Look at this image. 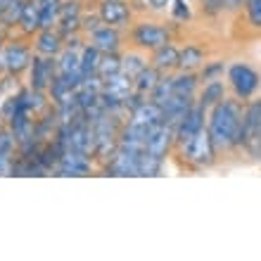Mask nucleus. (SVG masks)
Returning a JSON list of instances; mask_svg holds the SVG:
<instances>
[{"instance_id":"nucleus-1","label":"nucleus","mask_w":261,"mask_h":261,"mask_svg":"<svg viewBox=\"0 0 261 261\" xmlns=\"http://www.w3.org/2000/svg\"><path fill=\"white\" fill-rule=\"evenodd\" d=\"M209 136H212L216 150L228 152L240 147L242 136V107L238 100H221L209 112Z\"/></svg>"},{"instance_id":"nucleus-2","label":"nucleus","mask_w":261,"mask_h":261,"mask_svg":"<svg viewBox=\"0 0 261 261\" xmlns=\"http://www.w3.org/2000/svg\"><path fill=\"white\" fill-rule=\"evenodd\" d=\"M180 152H183V159L190 166L204 169V166H212L216 162V152L219 150H216V145L209 136V128H199L186 145H180Z\"/></svg>"},{"instance_id":"nucleus-3","label":"nucleus","mask_w":261,"mask_h":261,"mask_svg":"<svg viewBox=\"0 0 261 261\" xmlns=\"http://www.w3.org/2000/svg\"><path fill=\"white\" fill-rule=\"evenodd\" d=\"M240 147H245L249 152V157L261 159V100L249 102L242 110Z\"/></svg>"},{"instance_id":"nucleus-4","label":"nucleus","mask_w":261,"mask_h":261,"mask_svg":"<svg viewBox=\"0 0 261 261\" xmlns=\"http://www.w3.org/2000/svg\"><path fill=\"white\" fill-rule=\"evenodd\" d=\"M130 41H133V45H136L138 50H152V53H154L157 48L171 43V34H169V29L162 27V24L140 21V24H136V29H133Z\"/></svg>"},{"instance_id":"nucleus-5","label":"nucleus","mask_w":261,"mask_h":261,"mask_svg":"<svg viewBox=\"0 0 261 261\" xmlns=\"http://www.w3.org/2000/svg\"><path fill=\"white\" fill-rule=\"evenodd\" d=\"M57 76V62L53 57L38 55L31 60V67H29V88L34 93H45L50 88V83L55 81Z\"/></svg>"},{"instance_id":"nucleus-6","label":"nucleus","mask_w":261,"mask_h":261,"mask_svg":"<svg viewBox=\"0 0 261 261\" xmlns=\"http://www.w3.org/2000/svg\"><path fill=\"white\" fill-rule=\"evenodd\" d=\"M228 81L233 86L238 100H249L259 88V74L249 64H233L228 69Z\"/></svg>"},{"instance_id":"nucleus-7","label":"nucleus","mask_w":261,"mask_h":261,"mask_svg":"<svg viewBox=\"0 0 261 261\" xmlns=\"http://www.w3.org/2000/svg\"><path fill=\"white\" fill-rule=\"evenodd\" d=\"M3 60H5V71L10 76H19L21 71H27L31 67V48H29L27 43H7L3 45Z\"/></svg>"},{"instance_id":"nucleus-8","label":"nucleus","mask_w":261,"mask_h":261,"mask_svg":"<svg viewBox=\"0 0 261 261\" xmlns=\"http://www.w3.org/2000/svg\"><path fill=\"white\" fill-rule=\"evenodd\" d=\"M204 114H206V110L199 102H195L193 107L188 110V114L180 119V124L176 126V145H178V147L186 145L199 128H204Z\"/></svg>"},{"instance_id":"nucleus-9","label":"nucleus","mask_w":261,"mask_h":261,"mask_svg":"<svg viewBox=\"0 0 261 261\" xmlns=\"http://www.w3.org/2000/svg\"><path fill=\"white\" fill-rule=\"evenodd\" d=\"M81 24H83V14H81L79 0H67V3H62L60 19H57V31L62 34V38H71L76 31H81Z\"/></svg>"},{"instance_id":"nucleus-10","label":"nucleus","mask_w":261,"mask_h":261,"mask_svg":"<svg viewBox=\"0 0 261 261\" xmlns=\"http://www.w3.org/2000/svg\"><path fill=\"white\" fill-rule=\"evenodd\" d=\"M57 173H62V176H86V173H90L88 154L76 150H64L60 162H57Z\"/></svg>"},{"instance_id":"nucleus-11","label":"nucleus","mask_w":261,"mask_h":261,"mask_svg":"<svg viewBox=\"0 0 261 261\" xmlns=\"http://www.w3.org/2000/svg\"><path fill=\"white\" fill-rule=\"evenodd\" d=\"M97 14H100L102 24H110V27H117V29L126 27L130 21V10L124 0H102Z\"/></svg>"},{"instance_id":"nucleus-12","label":"nucleus","mask_w":261,"mask_h":261,"mask_svg":"<svg viewBox=\"0 0 261 261\" xmlns=\"http://www.w3.org/2000/svg\"><path fill=\"white\" fill-rule=\"evenodd\" d=\"M119 43H121V36L117 27H110V24H102L90 34V45H95L100 53H117Z\"/></svg>"},{"instance_id":"nucleus-13","label":"nucleus","mask_w":261,"mask_h":261,"mask_svg":"<svg viewBox=\"0 0 261 261\" xmlns=\"http://www.w3.org/2000/svg\"><path fill=\"white\" fill-rule=\"evenodd\" d=\"M36 53L45 57H55L62 53V34L55 29H41L36 36Z\"/></svg>"},{"instance_id":"nucleus-14","label":"nucleus","mask_w":261,"mask_h":261,"mask_svg":"<svg viewBox=\"0 0 261 261\" xmlns=\"http://www.w3.org/2000/svg\"><path fill=\"white\" fill-rule=\"evenodd\" d=\"M159 81H162V71H159L157 67H145L143 71L133 79V93L140 97H150Z\"/></svg>"},{"instance_id":"nucleus-15","label":"nucleus","mask_w":261,"mask_h":261,"mask_svg":"<svg viewBox=\"0 0 261 261\" xmlns=\"http://www.w3.org/2000/svg\"><path fill=\"white\" fill-rule=\"evenodd\" d=\"M178 60H180V50L171 43H166L162 48H157L152 53V67H157L159 71H171L178 69Z\"/></svg>"},{"instance_id":"nucleus-16","label":"nucleus","mask_w":261,"mask_h":261,"mask_svg":"<svg viewBox=\"0 0 261 261\" xmlns=\"http://www.w3.org/2000/svg\"><path fill=\"white\" fill-rule=\"evenodd\" d=\"M19 27L24 34H38L41 31V0H27Z\"/></svg>"},{"instance_id":"nucleus-17","label":"nucleus","mask_w":261,"mask_h":261,"mask_svg":"<svg viewBox=\"0 0 261 261\" xmlns=\"http://www.w3.org/2000/svg\"><path fill=\"white\" fill-rule=\"evenodd\" d=\"M226 97V88H223V81L216 79V81H206L202 93H199V100L197 102L204 107V110H212L214 105H219L221 100Z\"/></svg>"},{"instance_id":"nucleus-18","label":"nucleus","mask_w":261,"mask_h":261,"mask_svg":"<svg viewBox=\"0 0 261 261\" xmlns=\"http://www.w3.org/2000/svg\"><path fill=\"white\" fill-rule=\"evenodd\" d=\"M14 169V138L3 133L0 136V176L12 173Z\"/></svg>"},{"instance_id":"nucleus-19","label":"nucleus","mask_w":261,"mask_h":261,"mask_svg":"<svg viewBox=\"0 0 261 261\" xmlns=\"http://www.w3.org/2000/svg\"><path fill=\"white\" fill-rule=\"evenodd\" d=\"M199 79L195 76V71H180L178 76H173V95L183 97H195Z\"/></svg>"},{"instance_id":"nucleus-20","label":"nucleus","mask_w":261,"mask_h":261,"mask_svg":"<svg viewBox=\"0 0 261 261\" xmlns=\"http://www.w3.org/2000/svg\"><path fill=\"white\" fill-rule=\"evenodd\" d=\"M204 64V50L197 45H188L180 50V60H178V69L180 71H195Z\"/></svg>"},{"instance_id":"nucleus-21","label":"nucleus","mask_w":261,"mask_h":261,"mask_svg":"<svg viewBox=\"0 0 261 261\" xmlns=\"http://www.w3.org/2000/svg\"><path fill=\"white\" fill-rule=\"evenodd\" d=\"M100 60H102V53H100L95 45H86V48L81 50V71H83V79L97 76Z\"/></svg>"},{"instance_id":"nucleus-22","label":"nucleus","mask_w":261,"mask_h":261,"mask_svg":"<svg viewBox=\"0 0 261 261\" xmlns=\"http://www.w3.org/2000/svg\"><path fill=\"white\" fill-rule=\"evenodd\" d=\"M121 71V57L117 53H102V60H100V67H97V76L100 81H107L112 76H117Z\"/></svg>"},{"instance_id":"nucleus-23","label":"nucleus","mask_w":261,"mask_h":261,"mask_svg":"<svg viewBox=\"0 0 261 261\" xmlns=\"http://www.w3.org/2000/svg\"><path fill=\"white\" fill-rule=\"evenodd\" d=\"M145 67H147V62H145V57L138 55V53H128V55L121 57V71H124L128 79H136Z\"/></svg>"},{"instance_id":"nucleus-24","label":"nucleus","mask_w":261,"mask_h":261,"mask_svg":"<svg viewBox=\"0 0 261 261\" xmlns=\"http://www.w3.org/2000/svg\"><path fill=\"white\" fill-rule=\"evenodd\" d=\"M173 95V79L169 76V79H162V81L157 83V88L152 90L150 100L154 105H159V107H164L166 102H169V97Z\"/></svg>"},{"instance_id":"nucleus-25","label":"nucleus","mask_w":261,"mask_h":261,"mask_svg":"<svg viewBox=\"0 0 261 261\" xmlns=\"http://www.w3.org/2000/svg\"><path fill=\"white\" fill-rule=\"evenodd\" d=\"M24 5H27V0H10V5H7L5 14H3V19L7 21V27L19 24L21 12H24Z\"/></svg>"},{"instance_id":"nucleus-26","label":"nucleus","mask_w":261,"mask_h":261,"mask_svg":"<svg viewBox=\"0 0 261 261\" xmlns=\"http://www.w3.org/2000/svg\"><path fill=\"white\" fill-rule=\"evenodd\" d=\"M245 12H247V21L254 29H261V0H247L245 3Z\"/></svg>"},{"instance_id":"nucleus-27","label":"nucleus","mask_w":261,"mask_h":261,"mask_svg":"<svg viewBox=\"0 0 261 261\" xmlns=\"http://www.w3.org/2000/svg\"><path fill=\"white\" fill-rule=\"evenodd\" d=\"M171 14H173V19L186 21L188 17H190V7H188V0H173V3H171Z\"/></svg>"},{"instance_id":"nucleus-28","label":"nucleus","mask_w":261,"mask_h":261,"mask_svg":"<svg viewBox=\"0 0 261 261\" xmlns=\"http://www.w3.org/2000/svg\"><path fill=\"white\" fill-rule=\"evenodd\" d=\"M221 74H223V64L221 62H214V64H209V67H204L202 69V81H216V79H221Z\"/></svg>"},{"instance_id":"nucleus-29","label":"nucleus","mask_w":261,"mask_h":261,"mask_svg":"<svg viewBox=\"0 0 261 261\" xmlns=\"http://www.w3.org/2000/svg\"><path fill=\"white\" fill-rule=\"evenodd\" d=\"M150 3V7H154V10H164V7H171L173 0H147Z\"/></svg>"},{"instance_id":"nucleus-30","label":"nucleus","mask_w":261,"mask_h":261,"mask_svg":"<svg viewBox=\"0 0 261 261\" xmlns=\"http://www.w3.org/2000/svg\"><path fill=\"white\" fill-rule=\"evenodd\" d=\"M247 3V0H223V7H230V10H238Z\"/></svg>"},{"instance_id":"nucleus-31","label":"nucleus","mask_w":261,"mask_h":261,"mask_svg":"<svg viewBox=\"0 0 261 261\" xmlns=\"http://www.w3.org/2000/svg\"><path fill=\"white\" fill-rule=\"evenodd\" d=\"M7 29H10V27H7V21L0 17V43H3V38L7 36Z\"/></svg>"},{"instance_id":"nucleus-32","label":"nucleus","mask_w":261,"mask_h":261,"mask_svg":"<svg viewBox=\"0 0 261 261\" xmlns=\"http://www.w3.org/2000/svg\"><path fill=\"white\" fill-rule=\"evenodd\" d=\"M7 5H10V0H0V17H3V14H5Z\"/></svg>"}]
</instances>
